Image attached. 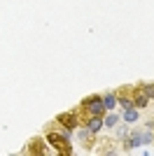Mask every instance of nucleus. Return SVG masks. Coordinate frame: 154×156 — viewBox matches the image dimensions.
<instances>
[{
    "mask_svg": "<svg viewBox=\"0 0 154 156\" xmlns=\"http://www.w3.org/2000/svg\"><path fill=\"white\" fill-rule=\"evenodd\" d=\"M26 154H47V140H42V137L31 140L26 147Z\"/></svg>",
    "mask_w": 154,
    "mask_h": 156,
    "instance_id": "obj_5",
    "label": "nucleus"
},
{
    "mask_svg": "<svg viewBox=\"0 0 154 156\" xmlns=\"http://www.w3.org/2000/svg\"><path fill=\"white\" fill-rule=\"evenodd\" d=\"M84 128H89L94 135H96L98 130L103 128V117H89L86 121H84Z\"/></svg>",
    "mask_w": 154,
    "mask_h": 156,
    "instance_id": "obj_7",
    "label": "nucleus"
},
{
    "mask_svg": "<svg viewBox=\"0 0 154 156\" xmlns=\"http://www.w3.org/2000/svg\"><path fill=\"white\" fill-rule=\"evenodd\" d=\"M147 103H149V98L142 93L140 86H135V93H133V107H135V110H142V107H147Z\"/></svg>",
    "mask_w": 154,
    "mask_h": 156,
    "instance_id": "obj_6",
    "label": "nucleus"
},
{
    "mask_svg": "<svg viewBox=\"0 0 154 156\" xmlns=\"http://www.w3.org/2000/svg\"><path fill=\"white\" fill-rule=\"evenodd\" d=\"M140 89H142V93H145L147 98H154V84H142Z\"/></svg>",
    "mask_w": 154,
    "mask_h": 156,
    "instance_id": "obj_12",
    "label": "nucleus"
},
{
    "mask_svg": "<svg viewBox=\"0 0 154 156\" xmlns=\"http://www.w3.org/2000/svg\"><path fill=\"white\" fill-rule=\"evenodd\" d=\"M47 142H49L51 147L58 151V154H63V156H70V154H72V144L68 142V137H65L63 133H61V135H58L56 130L47 133Z\"/></svg>",
    "mask_w": 154,
    "mask_h": 156,
    "instance_id": "obj_2",
    "label": "nucleus"
},
{
    "mask_svg": "<svg viewBox=\"0 0 154 156\" xmlns=\"http://www.w3.org/2000/svg\"><path fill=\"white\" fill-rule=\"evenodd\" d=\"M58 124L63 126V130H75L79 126V114L75 112H65V114H58Z\"/></svg>",
    "mask_w": 154,
    "mask_h": 156,
    "instance_id": "obj_3",
    "label": "nucleus"
},
{
    "mask_svg": "<svg viewBox=\"0 0 154 156\" xmlns=\"http://www.w3.org/2000/svg\"><path fill=\"white\" fill-rule=\"evenodd\" d=\"M82 110L89 114V117H105V105H103L101 96H86L82 100Z\"/></svg>",
    "mask_w": 154,
    "mask_h": 156,
    "instance_id": "obj_1",
    "label": "nucleus"
},
{
    "mask_svg": "<svg viewBox=\"0 0 154 156\" xmlns=\"http://www.w3.org/2000/svg\"><path fill=\"white\" fill-rule=\"evenodd\" d=\"M124 119H126L128 124L138 121V112H135V107H128V110H124Z\"/></svg>",
    "mask_w": 154,
    "mask_h": 156,
    "instance_id": "obj_9",
    "label": "nucleus"
},
{
    "mask_svg": "<svg viewBox=\"0 0 154 156\" xmlns=\"http://www.w3.org/2000/svg\"><path fill=\"white\" fill-rule=\"evenodd\" d=\"M133 93H135V86H124L117 91V98H119V105H122L124 110L128 107H133Z\"/></svg>",
    "mask_w": 154,
    "mask_h": 156,
    "instance_id": "obj_4",
    "label": "nucleus"
},
{
    "mask_svg": "<svg viewBox=\"0 0 154 156\" xmlns=\"http://www.w3.org/2000/svg\"><path fill=\"white\" fill-rule=\"evenodd\" d=\"M140 142H142V135H131L126 140V149H133V147H140Z\"/></svg>",
    "mask_w": 154,
    "mask_h": 156,
    "instance_id": "obj_10",
    "label": "nucleus"
},
{
    "mask_svg": "<svg viewBox=\"0 0 154 156\" xmlns=\"http://www.w3.org/2000/svg\"><path fill=\"white\" fill-rule=\"evenodd\" d=\"M103 124L112 128V126H117V124H119V117H117V114H108V117L103 119Z\"/></svg>",
    "mask_w": 154,
    "mask_h": 156,
    "instance_id": "obj_11",
    "label": "nucleus"
},
{
    "mask_svg": "<svg viewBox=\"0 0 154 156\" xmlns=\"http://www.w3.org/2000/svg\"><path fill=\"white\" fill-rule=\"evenodd\" d=\"M103 105H105V110H108V112H112L117 105H119V98H117V93H115V91L105 93V96H103Z\"/></svg>",
    "mask_w": 154,
    "mask_h": 156,
    "instance_id": "obj_8",
    "label": "nucleus"
}]
</instances>
